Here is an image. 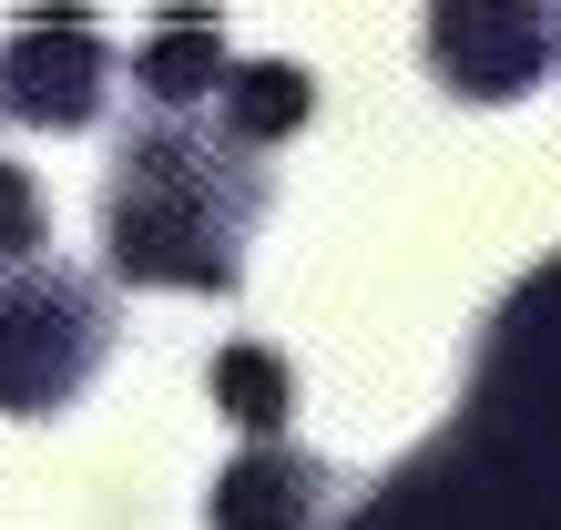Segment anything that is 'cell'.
Masks as SVG:
<instances>
[{
  "instance_id": "6",
  "label": "cell",
  "mask_w": 561,
  "mask_h": 530,
  "mask_svg": "<svg viewBox=\"0 0 561 530\" xmlns=\"http://www.w3.org/2000/svg\"><path fill=\"white\" fill-rule=\"evenodd\" d=\"M317 520H327V470L286 439L236 449L205 489V530H317Z\"/></svg>"
},
{
  "instance_id": "9",
  "label": "cell",
  "mask_w": 561,
  "mask_h": 530,
  "mask_svg": "<svg viewBox=\"0 0 561 530\" xmlns=\"http://www.w3.org/2000/svg\"><path fill=\"white\" fill-rule=\"evenodd\" d=\"M205 388H215V408L245 428L255 449L276 439V428L296 418V378H286V357L276 347H255V337H236V347H215V368H205Z\"/></svg>"
},
{
  "instance_id": "7",
  "label": "cell",
  "mask_w": 561,
  "mask_h": 530,
  "mask_svg": "<svg viewBox=\"0 0 561 530\" xmlns=\"http://www.w3.org/2000/svg\"><path fill=\"white\" fill-rule=\"evenodd\" d=\"M225 72H236V51H225L215 11H163L144 31V51H134V82H144L153 113H194L205 92H225Z\"/></svg>"
},
{
  "instance_id": "4",
  "label": "cell",
  "mask_w": 561,
  "mask_h": 530,
  "mask_svg": "<svg viewBox=\"0 0 561 530\" xmlns=\"http://www.w3.org/2000/svg\"><path fill=\"white\" fill-rule=\"evenodd\" d=\"M419 42L449 103H520L561 72V11H520V0H439Z\"/></svg>"
},
{
  "instance_id": "5",
  "label": "cell",
  "mask_w": 561,
  "mask_h": 530,
  "mask_svg": "<svg viewBox=\"0 0 561 530\" xmlns=\"http://www.w3.org/2000/svg\"><path fill=\"white\" fill-rule=\"evenodd\" d=\"M113 103V51L82 11H31L0 42V113L31 132H92Z\"/></svg>"
},
{
  "instance_id": "2",
  "label": "cell",
  "mask_w": 561,
  "mask_h": 530,
  "mask_svg": "<svg viewBox=\"0 0 561 530\" xmlns=\"http://www.w3.org/2000/svg\"><path fill=\"white\" fill-rule=\"evenodd\" d=\"M266 163L236 153L215 123L153 113L113 143L103 174V265L123 286H174V296H236L245 245L266 224Z\"/></svg>"
},
{
  "instance_id": "8",
  "label": "cell",
  "mask_w": 561,
  "mask_h": 530,
  "mask_svg": "<svg viewBox=\"0 0 561 530\" xmlns=\"http://www.w3.org/2000/svg\"><path fill=\"white\" fill-rule=\"evenodd\" d=\"M317 113V82H307V61H236L225 72V92H215V132L236 153H266V143H286L296 123Z\"/></svg>"
},
{
  "instance_id": "1",
  "label": "cell",
  "mask_w": 561,
  "mask_h": 530,
  "mask_svg": "<svg viewBox=\"0 0 561 530\" xmlns=\"http://www.w3.org/2000/svg\"><path fill=\"white\" fill-rule=\"evenodd\" d=\"M347 530H561V255L501 296L449 428L419 439Z\"/></svg>"
},
{
  "instance_id": "3",
  "label": "cell",
  "mask_w": 561,
  "mask_h": 530,
  "mask_svg": "<svg viewBox=\"0 0 561 530\" xmlns=\"http://www.w3.org/2000/svg\"><path fill=\"white\" fill-rule=\"evenodd\" d=\"M113 357V296L82 265H21L0 276V418H61Z\"/></svg>"
},
{
  "instance_id": "10",
  "label": "cell",
  "mask_w": 561,
  "mask_h": 530,
  "mask_svg": "<svg viewBox=\"0 0 561 530\" xmlns=\"http://www.w3.org/2000/svg\"><path fill=\"white\" fill-rule=\"evenodd\" d=\"M51 255V215H42V184L21 174L11 153H0V276H21V265Z\"/></svg>"
}]
</instances>
